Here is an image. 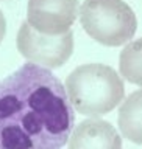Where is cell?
<instances>
[{"label":"cell","instance_id":"obj_7","mask_svg":"<svg viewBox=\"0 0 142 149\" xmlns=\"http://www.w3.org/2000/svg\"><path fill=\"white\" fill-rule=\"evenodd\" d=\"M117 126L124 138L142 144V88L133 92L120 104Z\"/></svg>","mask_w":142,"mask_h":149},{"label":"cell","instance_id":"obj_8","mask_svg":"<svg viewBox=\"0 0 142 149\" xmlns=\"http://www.w3.org/2000/svg\"><path fill=\"white\" fill-rule=\"evenodd\" d=\"M119 70L124 79L142 87V37L128 42L120 51Z\"/></svg>","mask_w":142,"mask_h":149},{"label":"cell","instance_id":"obj_2","mask_svg":"<svg viewBox=\"0 0 142 149\" xmlns=\"http://www.w3.org/2000/svg\"><path fill=\"white\" fill-rule=\"evenodd\" d=\"M66 92L73 109L86 116H102L124 101L122 76L105 64H84L66 78Z\"/></svg>","mask_w":142,"mask_h":149},{"label":"cell","instance_id":"obj_6","mask_svg":"<svg viewBox=\"0 0 142 149\" xmlns=\"http://www.w3.org/2000/svg\"><path fill=\"white\" fill-rule=\"evenodd\" d=\"M67 149H122V138L111 123L91 116L73 127Z\"/></svg>","mask_w":142,"mask_h":149},{"label":"cell","instance_id":"obj_9","mask_svg":"<svg viewBox=\"0 0 142 149\" xmlns=\"http://www.w3.org/2000/svg\"><path fill=\"white\" fill-rule=\"evenodd\" d=\"M5 33H6V20H5L2 9H0V44H2V40L5 37Z\"/></svg>","mask_w":142,"mask_h":149},{"label":"cell","instance_id":"obj_5","mask_svg":"<svg viewBox=\"0 0 142 149\" xmlns=\"http://www.w3.org/2000/svg\"><path fill=\"white\" fill-rule=\"evenodd\" d=\"M80 13L78 0H28L27 22L44 34H63Z\"/></svg>","mask_w":142,"mask_h":149},{"label":"cell","instance_id":"obj_4","mask_svg":"<svg viewBox=\"0 0 142 149\" xmlns=\"http://www.w3.org/2000/svg\"><path fill=\"white\" fill-rule=\"evenodd\" d=\"M17 50L28 62L37 64L49 70L59 68L73 53L72 30L63 34H44L35 30L27 20L22 22L17 33Z\"/></svg>","mask_w":142,"mask_h":149},{"label":"cell","instance_id":"obj_3","mask_svg":"<svg viewBox=\"0 0 142 149\" xmlns=\"http://www.w3.org/2000/svg\"><path fill=\"white\" fill-rule=\"evenodd\" d=\"M78 17L83 30L105 47L126 44L138 30L136 14L124 0H84Z\"/></svg>","mask_w":142,"mask_h":149},{"label":"cell","instance_id":"obj_1","mask_svg":"<svg viewBox=\"0 0 142 149\" xmlns=\"http://www.w3.org/2000/svg\"><path fill=\"white\" fill-rule=\"evenodd\" d=\"M52 70L27 62L0 81V149H61L75 112Z\"/></svg>","mask_w":142,"mask_h":149}]
</instances>
